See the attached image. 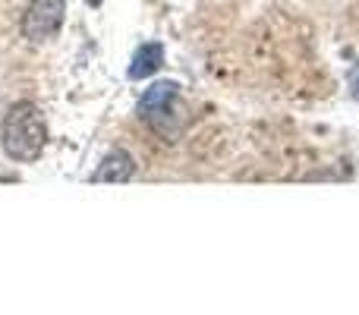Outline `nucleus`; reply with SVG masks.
Here are the masks:
<instances>
[{
	"label": "nucleus",
	"instance_id": "nucleus-4",
	"mask_svg": "<svg viewBox=\"0 0 359 315\" xmlns=\"http://www.w3.org/2000/svg\"><path fill=\"white\" fill-rule=\"evenodd\" d=\"M133 173H136V161H133V155L123 149H114V152H107L104 161H101V167L95 170V180H98V183H126Z\"/></svg>",
	"mask_w": 359,
	"mask_h": 315
},
{
	"label": "nucleus",
	"instance_id": "nucleus-6",
	"mask_svg": "<svg viewBox=\"0 0 359 315\" xmlns=\"http://www.w3.org/2000/svg\"><path fill=\"white\" fill-rule=\"evenodd\" d=\"M347 86H350V95H353V98H359V63H353V67H350Z\"/></svg>",
	"mask_w": 359,
	"mask_h": 315
},
{
	"label": "nucleus",
	"instance_id": "nucleus-5",
	"mask_svg": "<svg viewBox=\"0 0 359 315\" xmlns=\"http://www.w3.org/2000/svg\"><path fill=\"white\" fill-rule=\"evenodd\" d=\"M161 63H164V44L161 41H145V44H139L136 54H133L126 76H130V79H149L151 73L161 69Z\"/></svg>",
	"mask_w": 359,
	"mask_h": 315
},
{
	"label": "nucleus",
	"instance_id": "nucleus-7",
	"mask_svg": "<svg viewBox=\"0 0 359 315\" xmlns=\"http://www.w3.org/2000/svg\"><path fill=\"white\" fill-rule=\"evenodd\" d=\"M86 4H88V6H98V4H101V0H86Z\"/></svg>",
	"mask_w": 359,
	"mask_h": 315
},
{
	"label": "nucleus",
	"instance_id": "nucleus-3",
	"mask_svg": "<svg viewBox=\"0 0 359 315\" xmlns=\"http://www.w3.org/2000/svg\"><path fill=\"white\" fill-rule=\"evenodd\" d=\"M67 0H32L22 16V35L29 41H48L63 25Z\"/></svg>",
	"mask_w": 359,
	"mask_h": 315
},
{
	"label": "nucleus",
	"instance_id": "nucleus-2",
	"mask_svg": "<svg viewBox=\"0 0 359 315\" xmlns=\"http://www.w3.org/2000/svg\"><path fill=\"white\" fill-rule=\"evenodd\" d=\"M139 117L161 139L174 142L183 130V107H180V86L174 79H161L149 86L139 98Z\"/></svg>",
	"mask_w": 359,
	"mask_h": 315
},
{
	"label": "nucleus",
	"instance_id": "nucleus-1",
	"mask_svg": "<svg viewBox=\"0 0 359 315\" xmlns=\"http://www.w3.org/2000/svg\"><path fill=\"white\" fill-rule=\"evenodd\" d=\"M48 142L44 114L32 101H19L4 117V152L13 161H35Z\"/></svg>",
	"mask_w": 359,
	"mask_h": 315
}]
</instances>
